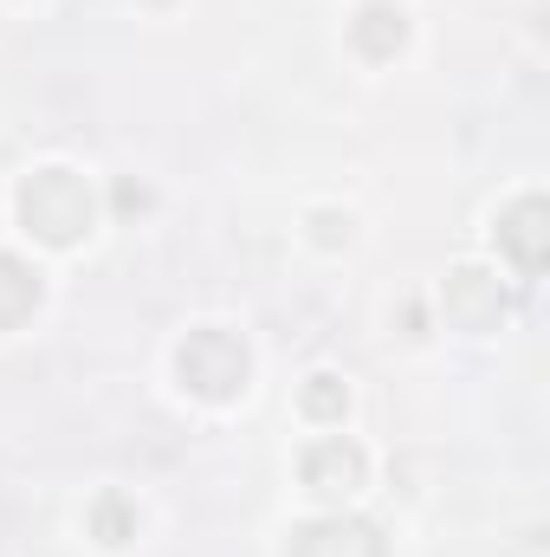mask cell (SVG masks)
<instances>
[{
  "instance_id": "obj_1",
  "label": "cell",
  "mask_w": 550,
  "mask_h": 557,
  "mask_svg": "<svg viewBox=\"0 0 550 557\" xmlns=\"http://www.w3.org/2000/svg\"><path fill=\"white\" fill-rule=\"evenodd\" d=\"M20 221L26 234H39L46 247H72L91 227V188L72 169H39L20 182Z\"/></svg>"
},
{
  "instance_id": "obj_2",
  "label": "cell",
  "mask_w": 550,
  "mask_h": 557,
  "mask_svg": "<svg viewBox=\"0 0 550 557\" xmlns=\"http://www.w3.org/2000/svg\"><path fill=\"white\" fill-rule=\"evenodd\" d=\"M175 370H182V383L201 396V403H234L240 389H247V370H253V357H247V344L234 337V331H188V344L175 350Z\"/></svg>"
},
{
  "instance_id": "obj_3",
  "label": "cell",
  "mask_w": 550,
  "mask_h": 557,
  "mask_svg": "<svg viewBox=\"0 0 550 557\" xmlns=\"http://www.w3.org/2000/svg\"><path fill=\"white\" fill-rule=\"evenodd\" d=\"M499 247L512 253V267L525 278L545 273V253H550V208L538 195H525V201H512L505 214H499Z\"/></svg>"
},
{
  "instance_id": "obj_4",
  "label": "cell",
  "mask_w": 550,
  "mask_h": 557,
  "mask_svg": "<svg viewBox=\"0 0 550 557\" xmlns=\"http://www.w3.org/2000/svg\"><path fill=\"white\" fill-rule=\"evenodd\" d=\"M304 486H311V493H324V499L357 493V486H363V447H357V441H343V434L317 441V447L304 454Z\"/></svg>"
},
{
  "instance_id": "obj_5",
  "label": "cell",
  "mask_w": 550,
  "mask_h": 557,
  "mask_svg": "<svg viewBox=\"0 0 550 557\" xmlns=\"http://www.w3.org/2000/svg\"><path fill=\"white\" fill-rule=\"evenodd\" d=\"M291 557H389V552H383L376 525H363V519H317L291 539Z\"/></svg>"
},
{
  "instance_id": "obj_6",
  "label": "cell",
  "mask_w": 550,
  "mask_h": 557,
  "mask_svg": "<svg viewBox=\"0 0 550 557\" xmlns=\"http://www.w3.org/2000/svg\"><path fill=\"white\" fill-rule=\"evenodd\" d=\"M447 318L460 324V331H492L499 318H505V292L492 285L486 273H453L447 278Z\"/></svg>"
},
{
  "instance_id": "obj_7",
  "label": "cell",
  "mask_w": 550,
  "mask_h": 557,
  "mask_svg": "<svg viewBox=\"0 0 550 557\" xmlns=\"http://www.w3.org/2000/svg\"><path fill=\"white\" fill-rule=\"evenodd\" d=\"M350 39H357V52H363V59H389V52L409 39V20H402V7L370 0V7L350 20Z\"/></svg>"
},
{
  "instance_id": "obj_8",
  "label": "cell",
  "mask_w": 550,
  "mask_h": 557,
  "mask_svg": "<svg viewBox=\"0 0 550 557\" xmlns=\"http://www.w3.org/2000/svg\"><path fill=\"white\" fill-rule=\"evenodd\" d=\"M33 305H39V273H33L20 253H0V331L26 324Z\"/></svg>"
},
{
  "instance_id": "obj_9",
  "label": "cell",
  "mask_w": 550,
  "mask_h": 557,
  "mask_svg": "<svg viewBox=\"0 0 550 557\" xmlns=\"http://www.w3.org/2000/svg\"><path fill=\"white\" fill-rule=\"evenodd\" d=\"M91 532H98L104 545H130V539H137V512H130V499L104 493V499L91 506Z\"/></svg>"
},
{
  "instance_id": "obj_10",
  "label": "cell",
  "mask_w": 550,
  "mask_h": 557,
  "mask_svg": "<svg viewBox=\"0 0 550 557\" xmlns=\"http://www.w3.org/2000/svg\"><path fill=\"white\" fill-rule=\"evenodd\" d=\"M343 403H350V389H343L337 376H311V383H304V416L311 421H337Z\"/></svg>"
}]
</instances>
